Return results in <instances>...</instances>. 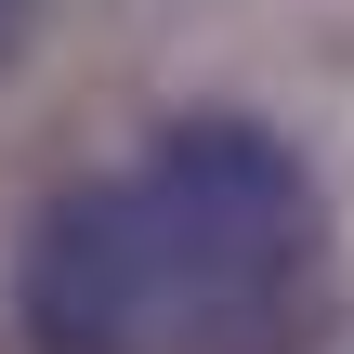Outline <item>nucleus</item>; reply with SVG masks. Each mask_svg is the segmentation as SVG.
<instances>
[{"instance_id": "2", "label": "nucleus", "mask_w": 354, "mask_h": 354, "mask_svg": "<svg viewBox=\"0 0 354 354\" xmlns=\"http://www.w3.org/2000/svg\"><path fill=\"white\" fill-rule=\"evenodd\" d=\"M26 26H39V0H0V66L26 53Z\"/></svg>"}, {"instance_id": "1", "label": "nucleus", "mask_w": 354, "mask_h": 354, "mask_svg": "<svg viewBox=\"0 0 354 354\" xmlns=\"http://www.w3.org/2000/svg\"><path fill=\"white\" fill-rule=\"evenodd\" d=\"M315 250V171L263 118H171L26 210L13 328L26 354H289Z\"/></svg>"}]
</instances>
